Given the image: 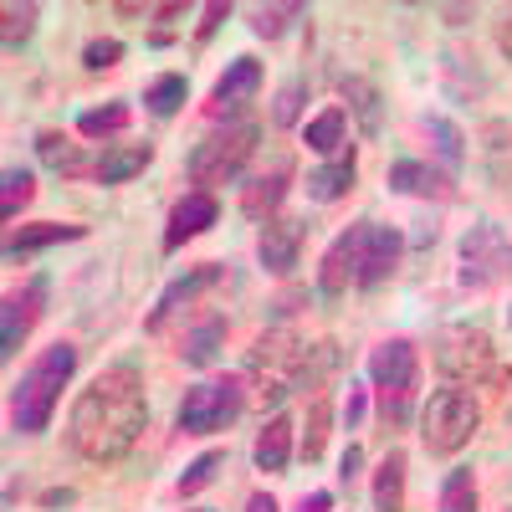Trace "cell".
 <instances>
[{
	"mask_svg": "<svg viewBox=\"0 0 512 512\" xmlns=\"http://www.w3.org/2000/svg\"><path fill=\"white\" fill-rule=\"evenodd\" d=\"M477 431H482V400L466 390V384H446V390H436L420 410V441L431 456L466 451Z\"/></svg>",
	"mask_w": 512,
	"mask_h": 512,
	"instance_id": "52a82bcc",
	"label": "cell"
},
{
	"mask_svg": "<svg viewBox=\"0 0 512 512\" xmlns=\"http://www.w3.org/2000/svg\"><path fill=\"white\" fill-rule=\"evenodd\" d=\"M72 497H77L72 487H52V492H47V497H41V502H47V507H67Z\"/></svg>",
	"mask_w": 512,
	"mask_h": 512,
	"instance_id": "ee69618b",
	"label": "cell"
},
{
	"mask_svg": "<svg viewBox=\"0 0 512 512\" xmlns=\"http://www.w3.org/2000/svg\"><path fill=\"white\" fill-rule=\"evenodd\" d=\"M251 461H256V472H287V461H292V415L277 410L262 431H256Z\"/></svg>",
	"mask_w": 512,
	"mask_h": 512,
	"instance_id": "7402d4cb",
	"label": "cell"
},
{
	"mask_svg": "<svg viewBox=\"0 0 512 512\" xmlns=\"http://www.w3.org/2000/svg\"><path fill=\"white\" fill-rule=\"evenodd\" d=\"M425 134L436 139V149H441V159H446V169H461V159H466V149H461V134L446 123V118H431L425 123Z\"/></svg>",
	"mask_w": 512,
	"mask_h": 512,
	"instance_id": "e575fe53",
	"label": "cell"
},
{
	"mask_svg": "<svg viewBox=\"0 0 512 512\" xmlns=\"http://www.w3.org/2000/svg\"><path fill=\"white\" fill-rule=\"evenodd\" d=\"M36 6H31V0H26V6H16V0H11V6L6 11H0V21H6V26H0V41H6V52H21V41L36 31Z\"/></svg>",
	"mask_w": 512,
	"mask_h": 512,
	"instance_id": "1f68e13d",
	"label": "cell"
},
{
	"mask_svg": "<svg viewBox=\"0 0 512 512\" xmlns=\"http://www.w3.org/2000/svg\"><path fill=\"white\" fill-rule=\"evenodd\" d=\"M374 512H405V451H390L374 472Z\"/></svg>",
	"mask_w": 512,
	"mask_h": 512,
	"instance_id": "d4e9b609",
	"label": "cell"
},
{
	"mask_svg": "<svg viewBox=\"0 0 512 512\" xmlns=\"http://www.w3.org/2000/svg\"><path fill=\"white\" fill-rule=\"evenodd\" d=\"M354 175H359V154H354V144H344V154H333L328 164H318V169H308V200H318V205H333V200H344L349 190H354Z\"/></svg>",
	"mask_w": 512,
	"mask_h": 512,
	"instance_id": "ac0fdd59",
	"label": "cell"
},
{
	"mask_svg": "<svg viewBox=\"0 0 512 512\" xmlns=\"http://www.w3.org/2000/svg\"><path fill=\"white\" fill-rule=\"evenodd\" d=\"M328 431H333V400L318 395L308 405V431H303V461H318L323 446H328Z\"/></svg>",
	"mask_w": 512,
	"mask_h": 512,
	"instance_id": "4dcf8cb0",
	"label": "cell"
},
{
	"mask_svg": "<svg viewBox=\"0 0 512 512\" xmlns=\"http://www.w3.org/2000/svg\"><path fill=\"white\" fill-rule=\"evenodd\" d=\"M436 369L451 379V384H512V369L497 364V344L492 333L477 328V323H451L436 333Z\"/></svg>",
	"mask_w": 512,
	"mask_h": 512,
	"instance_id": "5b68a950",
	"label": "cell"
},
{
	"mask_svg": "<svg viewBox=\"0 0 512 512\" xmlns=\"http://www.w3.org/2000/svg\"><path fill=\"white\" fill-rule=\"evenodd\" d=\"M507 420H512V410H507Z\"/></svg>",
	"mask_w": 512,
	"mask_h": 512,
	"instance_id": "c3c4849f",
	"label": "cell"
},
{
	"mask_svg": "<svg viewBox=\"0 0 512 512\" xmlns=\"http://www.w3.org/2000/svg\"><path fill=\"white\" fill-rule=\"evenodd\" d=\"M497 47H502V57L512 62V11L502 16V26H497Z\"/></svg>",
	"mask_w": 512,
	"mask_h": 512,
	"instance_id": "b9f144b4",
	"label": "cell"
},
{
	"mask_svg": "<svg viewBox=\"0 0 512 512\" xmlns=\"http://www.w3.org/2000/svg\"><path fill=\"white\" fill-rule=\"evenodd\" d=\"M77 369V344H52L41 349V359H31V369L11 384V425L21 436H36L52 425V410L67 390V379Z\"/></svg>",
	"mask_w": 512,
	"mask_h": 512,
	"instance_id": "3957f363",
	"label": "cell"
},
{
	"mask_svg": "<svg viewBox=\"0 0 512 512\" xmlns=\"http://www.w3.org/2000/svg\"><path fill=\"white\" fill-rule=\"evenodd\" d=\"M507 323H512V308H507Z\"/></svg>",
	"mask_w": 512,
	"mask_h": 512,
	"instance_id": "bcb514c9",
	"label": "cell"
},
{
	"mask_svg": "<svg viewBox=\"0 0 512 512\" xmlns=\"http://www.w3.org/2000/svg\"><path fill=\"white\" fill-rule=\"evenodd\" d=\"M144 425H149L144 374L134 364H113L77 395L72 420H67V441L82 461L108 466V461H123L139 446Z\"/></svg>",
	"mask_w": 512,
	"mask_h": 512,
	"instance_id": "6da1fadb",
	"label": "cell"
},
{
	"mask_svg": "<svg viewBox=\"0 0 512 512\" xmlns=\"http://www.w3.org/2000/svg\"><path fill=\"white\" fill-rule=\"evenodd\" d=\"M297 512H333V492H308L297 502Z\"/></svg>",
	"mask_w": 512,
	"mask_h": 512,
	"instance_id": "60d3db41",
	"label": "cell"
},
{
	"mask_svg": "<svg viewBox=\"0 0 512 512\" xmlns=\"http://www.w3.org/2000/svg\"><path fill=\"white\" fill-rule=\"evenodd\" d=\"M359 466H364V451H359V446H349V451H344V461H338V482H344V487H354Z\"/></svg>",
	"mask_w": 512,
	"mask_h": 512,
	"instance_id": "f35d334b",
	"label": "cell"
},
{
	"mask_svg": "<svg viewBox=\"0 0 512 512\" xmlns=\"http://www.w3.org/2000/svg\"><path fill=\"white\" fill-rule=\"evenodd\" d=\"M221 466H226V451H205V456H195V461L185 466V477H180V497H195V492H205L210 482L221 477Z\"/></svg>",
	"mask_w": 512,
	"mask_h": 512,
	"instance_id": "d6a6232c",
	"label": "cell"
},
{
	"mask_svg": "<svg viewBox=\"0 0 512 512\" xmlns=\"http://www.w3.org/2000/svg\"><path fill=\"white\" fill-rule=\"evenodd\" d=\"M226 16H231V6H226V0H210V6L200 11V31H195V41H200V47H205V41L221 31V21H226Z\"/></svg>",
	"mask_w": 512,
	"mask_h": 512,
	"instance_id": "8d00e7d4",
	"label": "cell"
},
{
	"mask_svg": "<svg viewBox=\"0 0 512 512\" xmlns=\"http://www.w3.org/2000/svg\"><path fill=\"white\" fill-rule=\"evenodd\" d=\"M241 410H246V374L205 379L195 390H185V400H180V431L185 436H216Z\"/></svg>",
	"mask_w": 512,
	"mask_h": 512,
	"instance_id": "9c48e42d",
	"label": "cell"
},
{
	"mask_svg": "<svg viewBox=\"0 0 512 512\" xmlns=\"http://www.w3.org/2000/svg\"><path fill=\"white\" fill-rule=\"evenodd\" d=\"M154 164V144H108L98 154V169H93V180L98 185H128L134 175H144V169Z\"/></svg>",
	"mask_w": 512,
	"mask_h": 512,
	"instance_id": "ffe728a7",
	"label": "cell"
},
{
	"mask_svg": "<svg viewBox=\"0 0 512 512\" xmlns=\"http://www.w3.org/2000/svg\"><path fill=\"white\" fill-rule=\"evenodd\" d=\"M308 364H313V349L292 328H267L246 354V379L256 384L262 405H282L292 390L308 384Z\"/></svg>",
	"mask_w": 512,
	"mask_h": 512,
	"instance_id": "277c9868",
	"label": "cell"
},
{
	"mask_svg": "<svg viewBox=\"0 0 512 512\" xmlns=\"http://www.w3.org/2000/svg\"><path fill=\"white\" fill-rule=\"evenodd\" d=\"M303 144L313 149V154H344V144H349V113L344 108H323L318 118H308V128H303Z\"/></svg>",
	"mask_w": 512,
	"mask_h": 512,
	"instance_id": "cb8c5ba5",
	"label": "cell"
},
{
	"mask_svg": "<svg viewBox=\"0 0 512 512\" xmlns=\"http://www.w3.org/2000/svg\"><path fill=\"white\" fill-rule=\"evenodd\" d=\"M88 236V226H62V221H41V226H21L11 241H6V256L11 262H31L36 251L47 246H62V241H82Z\"/></svg>",
	"mask_w": 512,
	"mask_h": 512,
	"instance_id": "603a6c76",
	"label": "cell"
},
{
	"mask_svg": "<svg viewBox=\"0 0 512 512\" xmlns=\"http://www.w3.org/2000/svg\"><path fill=\"white\" fill-rule=\"evenodd\" d=\"M221 216V205L210 190H190L185 200H175V210H169V226H164V251H180L185 241L205 236L210 226H216Z\"/></svg>",
	"mask_w": 512,
	"mask_h": 512,
	"instance_id": "2e32d148",
	"label": "cell"
},
{
	"mask_svg": "<svg viewBox=\"0 0 512 512\" xmlns=\"http://www.w3.org/2000/svg\"><path fill=\"white\" fill-rule=\"evenodd\" d=\"M246 512H277V497H272V492H251Z\"/></svg>",
	"mask_w": 512,
	"mask_h": 512,
	"instance_id": "7bdbcfd3",
	"label": "cell"
},
{
	"mask_svg": "<svg viewBox=\"0 0 512 512\" xmlns=\"http://www.w3.org/2000/svg\"><path fill=\"white\" fill-rule=\"evenodd\" d=\"M344 420H349V431L364 420V384H349V405H344Z\"/></svg>",
	"mask_w": 512,
	"mask_h": 512,
	"instance_id": "ab89813d",
	"label": "cell"
},
{
	"mask_svg": "<svg viewBox=\"0 0 512 512\" xmlns=\"http://www.w3.org/2000/svg\"><path fill=\"white\" fill-rule=\"evenodd\" d=\"M154 16H159V21H180V16H185V6H159Z\"/></svg>",
	"mask_w": 512,
	"mask_h": 512,
	"instance_id": "f6af8a7d",
	"label": "cell"
},
{
	"mask_svg": "<svg viewBox=\"0 0 512 512\" xmlns=\"http://www.w3.org/2000/svg\"><path fill=\"white\" fill-rule=\"evenodd\" d=\"M36 154H41V164L57 169V175H67V180H82V175H93V169H98V159L82 154V144L67 139L62 128H41V134H36Z\"/></svg>",
	"mask_w": 512,
	"mask_h": 512,
	"instance_id": "d6986e66",
	"label": "cell"
},
{
	"mask_svg": "<svg viewBox=\"0 0 512 512\" xmlns=\"http://www.w3.org/2000/svg\"><path fill=\"white\" fill-rule=\"evenodd\" d=\"M369 384L379 395L384 425H410L415 415V390H420V354L410 338H384L369 354Z\"/></svg>",
	"mask_w": 512,
	"mask_h": 512,
	"instance_id": "8992f818",
	"label": "cell"
},
{
	"mask_svg": "<svg viewBox=\"0 0 512 512\" xmlns=\"http://www.w3.org/2000/svg\"><path fill=\"white\" fill-rule=\"evenodd\" d=\"M308 221L303 216H272L262 226V236H256V256H262V267L272 277H287L297 267V256H303V241H308Z\"/></svg>",
	"mask_w": 512,
	"mask_h": 512,
	"instance_id": "4fadbf2b",
	"label": "cell"
},
{
	"mask_svg": "<svg viewBox=\"0 0 512 512\" xmlns=\"http://www.w3.org/2000/svg\"><path fill=\"white\" fill-rule=\"evenodd\" d=\"M31 195H36V175H31V169H21V164H11L6 180H0V216L16 221L21 210L31 205Z\"/></svg>",
	"mask_w": 512,
	"mask_h": 512,
	"instance_id": "83f0119b",
	"label": "cell"
},
{
	"mask_svg": "<svg viewBox=\"0 0 512 512\" xmlns=\"http://www.w3.org/2000/svg\"><path fill=\"white\" fill-rule=\"evenodd\" d=\"M262 77H267V72H262V62H256V57H236V62L221 72L216 88H210L205 113L236 123V113H246V103H256V93H262Z\"/></svg>",
	"mask_w": 512,
	"mask_h": 512,
	"instance_id": "7c38bea8",
	"label": "cell"
},
{
	"mask_svg": "<svg viewBox=\"0 0 512 512\" xmlns=\"http://www.w3.org/2000/svg\"><path fill=\"white\" fill-rule=\"evenodd\" d=\"M507 277H512V241L492 221H477L461 236V282L466 287H502Z\"/></svg>",
	"mask_w": 512,
	"mask_h": 512,
	"instance_id": "30bf717a",
	"label": "cell"
},
{
	"mask_svg": "<svg viewBox=\"0 0 512 512\" xmlns=\"http://www.w3.org/2000/svg\"><path fill=\"white\" fill-rule=\"evenodd\" d=\"M384 180H390L395 195H415V200H456V175H451V169L425 164V159H395Z\"/></svg>",
	"mask_w": 512,
	"mask_h": 512,
	"instance_id": "9a60e30c",
	"label": "cell"
},
{
	"mask_svg": "<svg viewBox=\"0 0 512 512\" xmlns=\"http://www.w3.org/2000/svg\"><path fill=\"white\" fill-rule=\"evenodd\" d=\"M41 303H47V277H31L26 287L6 292V323H0V354H6V359L21 354L31 323L41 318Z\"/></svg>",
	"mask_w": 512,
	"mask_h": 512,
	"instance_id": "5bb4252c",
	"label": "cell"
},
{
	"mask_svg": "<svg viewBox=\"0 0 512 512\" xmlns=\"http://www.w3.org/2000/svg\"><path fill=\"white\" fill-rule=\"evenodd\" d=\"M297 16H303V6H292V0H287V6H256V11H251V31L267 36V41H277V36L287 31V21H297Z\"/></svg>",
	"mask_w": 512,
	"mask_h": 512,
	"instance_id": "836d02e7",
	"label": "cell"
},
{
	"mask_svg": "<svg viewBox=\"0 0 512 512\" xmlns=\"http://www.w3.org/2000/svg\"><path fill=\"white\" fill-rule=\"evenodd\" d=\"M297 103H303V82H287V88L277 93L272 118H277V123H297Z\"/></svg>",
	"mask_w": 512,
	"mask_h": 512,
	"instance_id": "74e56055",
	"label": "cell"
},
{
	"mask_svg": "<svg viewBox=\"0 0 512 512\" xmlns=\"http://www.w3.org/2000/svg\"><path fill=\"white\" fill-rule=\"evenodd\" d=\"M441 512H477V477L472 466H456L441 482Z\"/></svg>",
	"mask_w": 512,
	"mask_h": 512,
	"instance_id": "f546056e",
	"label": "cell"
},
{
	"mask_svg": "<svg viewBox=\"0 0 512 512\" xmlns=\"http://www.w3.org/2000/svg\"><path fill=\"white\" fill-rule=\"evenodd\" d=\"M287 190H292V159L282 154V159H272L267 175H251L241 185V210H246L251 221H272L277 205L287 200Z\"/></svg>",
	"mask_w": 512,
	"mask_h": 512,
	"instance_id": "e0dca14e",
	"label": "cell"
},
{
	"mask_svg": "<svg viewBox=\"0 0 512 512\" xmlns=\"http://www.w3.org/2000/svg\"><path fill=\"white\" fill-rule=\"evenodd\" d=\"M123 128H128V103H103V108H88L77 118L82 139H108V134H123Z\"/></svg>",
	"mask_w": 512,
	"mask_h": 512,
	"instance_id": "f1b7e54d",
	"label": "cell"
},
{
	"mask_svg": "<svg viewBox=\"0 0 512 512\" xmlns=\"http://www.w3.org/2000/svg\"><path fill=\"white\" fill-rule=\"evenodd\" d=\"M338 93L349 98V108L359 113V123H364V134L369 139H379V123H384V113H379V88L374 82H364V77H338Z\"/></svg>",
	"mask_w": 512,
	"mask_h": 512,
	"instance_id": "4316f807",
	"label": "cell"
},
{
	"mask_svg": "<svg viewBox=\"0 0 512 512\" xmlns=\"http://www.w3.org/2000/svg\"><path fill=\"white\" fill-rule=\"evenodd\" d=\"M221 344H226V313H200V318L185 328V338H180V359H185L190 369H205L210 359L221 354Z\"/></svg>",
	"mask_w": 512,
	"mask_h": 512,
	"instance_id": "44dd1931",
	"label": "cell"
},
{
	"mask_svg": "<svg viewBox=\"0 0 512 512\" xmlns=\"http://www.w3.org/2000/svg\"><path fill=\"white\" fill-rule=\"evenodd\" d=\"M400 256H405V236L395 226H379V221H354L349 231H338L333 246L323 251L318 262V287L333 297L344 292L349 282L354 287H379L400 272Z\"/></svg>",
	"mask_w": 512,
	"mask_h": 512,
	"instance_id": "7a4b0ae2",
	"label": "cell"
},
{
	"mask_svg": "<svg viewBox=\"0 0 512 512\" xmlns=\"http://www.w3.org/2000/svg\"><path fill=\"white\" fill-rule=\"evenodd\" d=\"M256 144H262V123H256V118H236V123L216 128V134H205L190 149L185 169H190V180L200 190H216V185H226V180L241 175L246 159L256 154Z\"/></svg>",
	"mask_w": 512,
	"mask_h": 512,
	"instance_id": "ba28073f",
	"label": "cell"
},
{
	"mask_svg": "<svg viewBox=\"0 0 512 512\" xmlns=\"http://www.w3.org/2000/svg\"><path fill=\"white\" fill-rule=\"evenodd\" d=\"M226 282V267L221 262H200V267H190L185 277H175L164 292H159V303H154V313L144 318V333H164L169 328V318H180L185 308H195L200 297L210 292V287H221Z\"/></svg>",
	"mask_w": 512,
	"mask_h": 512,
	"instance_id": "8fae6325",
	"label": "cell"
},
{
	"mask_svg": "<svg viewBox=\"0 0 512 512\" xmlns=\"http://www.w3.org/2000/svg\"><path fill=\"white\" fill-rule=\"evenodd\" d=\"M195 512H210V507H195Z\"/></svg>",
	"mask_w": 512,
	"mask_h": 512,
	"instance_id": "7dc6e473",
	"label": "cell"
},
{
	"mask_svg": "<svg viewBox=\"0 0 512 512\" xmlns=\"http://www.w3.org/2000/svg\"><path fill=\"white\" fill-rule=\"evenodd\" d=\"M185 98H190L185 72H159L149 88H144V108H149L154 118H175V113L185 108Z\"/></svg>",
	"mask_w": 512,
	"mask_h": 512,
	"instance_id": "484cf974",
	"label": "cell"
},
{
	"mask_svg": "<svg viewBox=\"0 0 512 512\" xmlns=\"http://www.w3.org/2000/svg\"><path fill=\"white\" fill-rule=\"evenodd\" d=\"M118 62H123V41H113V36H98V41L82 47V67H88V72H108Z\"/></svg>",
	"mask_w": 512,
	"mask_h": 512,
	"instance_id": "d590c367",
	"label": "cell"
}]
</instances>
